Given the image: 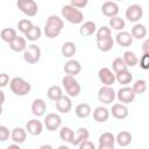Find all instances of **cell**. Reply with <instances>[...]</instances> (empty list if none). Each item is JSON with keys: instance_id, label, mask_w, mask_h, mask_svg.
<instances>
[{"instance_id": "16", "label": "cell", "mask_w": 149, "mask_h": 149, "mask_svg": "<svg viewBox=\"0 0 149 149\" xmlns=\"http://www.w3.org/2000/svg\"><path fill=\"white\" fill-rule=\"evenodd\" d=\"M47 111V104L42 98H37L31 104V112L35 116H42L44 115Z\"/></svg>"}, {"instance_id": "5", "label": "cell", "mask_w": 149, "mask_h": 149, "mask_svg": "<svg viewBox=\"0 0 149 149\" xmlns=\"http://www.w3.org/2000/svg\"><path fill=\"white\" fill-rule=\"evenodd\" d=\"M16 6L27 16H35L38 12V6L34 0H19Z\"/></svg>"}, {"instance_id": "6", "label": "cell", "mask_w": 149, "mask_h": 149, "mask_svg": "<svg viewBox=\"0 0 149 149\" xmlns=\"http://www.w3.org/2000/svg\"><path fill=\"white\" fill-rule=\"evenodd\" d=\"M41 58V49L36 44H30L23 51V59L28 64H35Z\"/></svg>"}, {"instance_id": "40", "label": "cell", "mask_w": 149, "mask_h": 149, "mask_svg": "<svg viewBox=\"0 0 149 149\" xmlns=\"http://www.w3.org/2000/svg\"><path fill=\"white\" fill-rule=\"evenodd\" d=\"M97 40H104V38H107V37H111L112 36V31H111V28L107 27V26H102L100 27L98 30H97Z\"/></svg>"}, {"instance_id": "46", "label": "cell", "mask_w": 149, "mask_h": 149, "mask_svg": "<svg viewBox=\"0 0 149 149\" xmlns=\"http://www.w3.org/2000/svg\"><path fill=\"white\" fill-rule=\"evenodd\" d=\"M142 51L143 54H149V38H147L142 44Z\"/></svg>"}, {"instance_id": "38", "label": "cell", "mask_w": 149, "mask_h": 149, "mask_svg": "<svg viewBox=\"0 0 149 149\" xmlns=\"http://www.w3.org/2000/svg\"><path fill=\"white\" fill-rule=\"evenodd\" d=\"M133 91L135 94H142L147 91V81L144 79H137L133 84Z\"/></svg>"}, {"instance_id": "45", "label": "cell", "mask_w": 149, "mask_h": 149, "mask_svg": "<svg viewBox=\"0 0 149 149\" xmlns=\"http://www.w3.org/2000/svg\"><path fill=\"white\" fill-rule=\"evenodd\" d=\"M78 149H95V146H94L93 142L86 140V141H84V142H81L79 144V148Z\"/></svg>"}, {"instance_id": "28", "label": "cell", "mask_w": 149, "mask_h": 149, "mask_svg": "<svg viewBox=\"0 0 149 149\" xmlns=\"http://www.w3.org/2000/svg\"><path fill=\"white\" fill-rule=\"evenodd\" d=\"M76 51H77V47H76V44H74L73 42H71V41H68V42H65V43L62 45V55H63L64 57H66V58H70V57L74 56Z\"/></svg>"}, {"instance_id": "9", "label": "cell", "mask_w": 149, "mask_h": 149, "mask_svg": "<svg viewBox=\"0 0 149 149\" xmlns=\"http://www.w3.org/2000/svg\"><path fill=\"white\" fill-rule=\"evenodd\" d=\"M62 125V119L57 113H49L44 118V126L48 130L55 132L58 128H61Z\"/></svg>"}, {"instance_id": "33", "label": "cell", "mask_w": 149, "mask_h": 149, "mask_svg": "<svg viewBox=\"0 0 149 149\" xmlns=\"http://www.w3.org/2000/svg\"><path fill=\"white\" fill-rule=\"evenodd\" d=\"M115 142V136L109 132L102 133L99 136V146H114Z\"/></svg>"}, {"instance_id": "11", "label": "cell", "mask_w": 149, "mask_h": 149, "mask_svg": "<svg viewBox=\"0 0 149 149\" xmlns=\"http://www.w3.org/2000/svg\"><path fill=\"white\" fill-rule=\"evenodd\" d=\"M143 15V9L140 5H130L126 9V19L130 22H137Z\"/></svg>"}, {"instance_id": "19", "label": "cell", "mask_w": 149, "mask_h": 149, "mask_svg": "<svg viewBox=\"0 0 149 149\" xmlns=\"http://www.w3.org/2000/svg\"><path fill=\"white\" fill-rule=\"evenodd\" d=\"M10 137H12V140H13L14 143L21 144V143H23V142L26 141V139H27V130H24V129L21 128V127H15V128L12 130V133H10Z\"/></svg>"}, {"instance_id": "31", "label": "cell", "mask_w": 149, "mask_h": 149, "mask_svg": "<svg viewBox=\"0 0 149 149\" xmlns=\"http://www.w3.org/2000/svg\"><path fill=\"white\" fill-rule=\"evenodd\" d=\"M122 59H123V62L126 63V65H127V66H130V68H132V66H135V65L139 63L137 56L135 55V52H133V51H130V50L125 51Z\"/></svg>"}, {"instance_id": "26", "label": "cell", "mask_w": 149, "mask_h": 149, "mask_svg": "<svg viewBox=\"0 0 149 149\" xmlns=\"http://www.w3.org/2000/svg\"><path fill=\"white\" fill-rule=\"evenodd\" d=\"M113 45H114V40L112 36L104 38V40H97V47L102 52H107V51L112 50Z\"/></svg>"}, {"instance_id": "20", "label": "cell", "mask_w": 149, "mask_h": 149, "mask_svg": "<svg viewBox=\"0 0 149 149\" xmlns=\"http://www.w3.org/2000/svg\"><path fill=\"white\" fill-rule=\"evenodd\" d=\"M108 118H109V111L106 107L98 106V107L94 108V111H93V119L97 122H105V121L108 120Z\"/></svg>"}, {"instance_id": "1", "label": "cell", "mask_w": 149, "mask_h": 149, "mask_svg": "<svg viewBox=\"0 0 149 149\" xmlns=\"http://www.w3.org/2000/svg\"><path fill=\"white\" fill-rule=\"evenodd\" d=\"M64 28V21L57 15H50L47 19L45 26H44V34L49 38H55L57 37L62 29Z\"/></svg>"}, {"instance_id": "49", "label": "cell", "mask_w": 149, "mask_h": 149, "mask_svg": "<svg viewBox=\"0 0 149 149\" xmlns=\"http://www.w3.org/2000/svg\"><path fill=\"white\" fill-rule=\"evenodd\" d=\"M98 149H114V146H99Z\"/></svg>"}, {"instance_id": "13", "label": "cell", "mask_w": 149, "mask_h": 149, "mask_svg": "<svg viewBox=\"0 0 149 149\" xmlns=\"http://www.w3.org/2000/svg\"><path fill=\"white\" fill-rule=\"evenodd\" d=\"M26 130L28 132V134L33 135V136H37L42 133L43 130V125L40 120L37 119H31L27 122L26 125Z\"/></svg>"}, {"instance_id": "32", "label": "cell", "mask_w": 149, "mask_h": 149, "mask_svg": "<svg viewBox=\"0 0 149 149\" xmlns=\"http://www.w3.org/2000/svg\"><path fill=\"white\" fill-rule=\"evenodd\" d=\"M115 78H116V81L119 84L127 85L133 80V74L128 70H126V71H121L119 73H115Z\"/></svg>"}, {"instance_id": "27", "label": "cell", "mask_w": 149, "mask_h": 149, "mask_svg": "<svg viewBox=\"0 0 149 149\" xmlns=\"http://www.w3.org/2000/svg\"><path fill=\"white\" fill-rule=\"evenodd\" d=\"M91 106L88 104H79L76 106V109H74V113L78 118L80 119H85L87 116L91 115Z\"/></svg>"}, {"instance_id": "25", "label": "cell", "mask_w": 149, "mask_h": 149, "mask_svg": "<svg viewBox=\"0 0 149 149\" xmlns=\"http://www.w3.org/2000/svg\"><path fill=\"white\" fill-rule=\"evenodd\" d=\"M47 95H48V98H49L50 100L57 102L64 94H63V91H62V88H61L59 86L54 85V86H50V87L48 88V91H47Z\"/></svg>"}, {"instance_id": "3", "label": "cell", "mask_w": 149, "mask_h": 149, "mask_svg": "<svg viewBox=\"0 0 149 149\" xmlns=\"http://www.w3.org/2000/svg\"><path fill=\"white\" fill-rule=\"evenodd\" d=\"M9 88H10V91L15 95L22 97V95H26V94H28L30 92L31 86L23 78H21V77H14L13 79H10Z\"/></svg>"}, {"instance_id": "29", "label": "cell", "mask_w": 149, "mask_h": 149, "mask_svg": "<svg viewBox=\"0 0 149 149\" xmlns=\"http://www.w3.org/2000/svg\"><path fill=\"white\" fill-rule=\"evenodd\" d=\"M130 34H132L133 38L141 40V38L146 37V35H147V28L143 24H141V23H136V24L133 26Z\"/></svg>"}, {"instance_id": "8", "label": "cell", "mask_w": 149, "mask_h": 149, "mask_svg": "<svg viewBox=\"0 0 149 149\" xmlns=\"http://www.w3.org/2000/svg\"><path fill=\"white\" fill-rule=\"evenodd\" d=\"M135 92L133 91V87H129V86H123L121 87L118 93H116V98L119 99V101L123 105L126 104H130L134 101L135 99Z\"/></svg>"}, {"instance_id": "4", "label": "cell", "mask_w": 149, "mask_h": 149, "mask_svg": "<svg viewBox=\"0 0 149 149\" xmlns=\"http://www.w3.org/2000/svg\"><path fill=\"white\" fill-rule=\"evenodd\" d=\"M62 84H63V87H64V90L69 97H77L80 93L81 87L74 77L68 76V74L64 76L62 79Z\"/></svg>"}, {"instance_id": "23", "label": "cell", "mask_w": 149, "mask_h": 149, "mask_svg": "<svg viewBox=\"0 0 149 149\" xmlns=\"http://www.w3.org/2000/svg\"><path fill=\"white\" fill-rule=\"evenodd\" d=\"M88 136H90V133L86 128H79L76 133H74V136H73V140H72V144L73 146H79L81 142L88 140Z\"/></svg>"}, {"instance_id": "7", "label": "cell", "mask_w": 149, "mask_h": 149, "mask_svg": "<svg viewBox=\"0 0 149 149\" xmlns=\"http://www.w3.org/2000/svg\"><path fill=\"white\" fill-rule=\"evenodd\" d=\"M115 97H116V93L112 86H101L98 91V99L102 104H106V105L112 104Z\"/></svg>"}, {"instance_id": "41", "label": "cell", "mask_w": 149, "mask_h": 149, "mask_svg": "<svg viewBox=\"0 0 149 149\" xmlns=\"http://www.w3.org/2000/svg\"><path fill=\"white\" fill-rule=\"evenodd\" d=\"M140 66L143 70H149V54H143L140 58Z\"/></svg>"}, {"instance_id": "18", "label": "cell", "mask_w": 149, "mask_h": 149, "mask_svg": "<svg viewBox=\"0 0 149 149\" xmlns=\"http://www.w3.org/2000/svg\"><path fill=\"white\" fill-rule=\"evenodd\" d=\"M115 41L120 47H129L133 43V36L128 31H119L115 36Z\"/></svg>"}, {"instance_id": "2", "label": "cell", "mask_w": 149, "mask_h": 149, "mask_svg": "<svg viewBox=\"0 0 149 149\" xmlns=\"http://www.w3.org/2000/svg\"><path fill=\"white\" fill-rule=\"evenodd\" d=\"M62 16L68 22L73 23V24L81 23L83 20H84V14L81 13V10L78 9V8H74L70 3L63 6V8H62Z\"/></svg>"}, {"instance_id": "17", "label": "cell", "mask_w": 149, "mask_h": 149, "mask_svg": "<svg viewBox=\"0 0 149 149\" xmlns=\"http://www.w3.org/2000/svg\"><path fill=\"white\" fill-rule=\"evenodd\" d=\"M71 108H72V101H71L70 97H68V95H63L56 102V109L58 112H61V113L66 114V113H69L71 111Z\"/></svg>"}, {"instance_id": "43", "label": "cell", "mask_w": 149, "mask_h": 149, "mask_svg": "<svg viewBox=\"0 0 149 149\" xmlns=\"http://www.w3.org/2000/svg\"><path fill=\"white\" fill-rule=\"evenodd\" d=\"M70 5L73 6L74 8L80 9V8H84L87 5V0H71Z\"/></svg>"}, {"instance_id": "39", "label": "cell", "mask_w": 149, "mask_h": 149, "mask_svg": "<svg viewBox=\"0 0 149 149\" xmlns=\"http://www.w3.org/2000/svg\"><path fill=\"white\" fill-rule=\"evenodd\" d=\"M41 35H42L41 28H40L38 26H34V27L31 28V30H30L28 34H26V37H27V40H29V41H37V40L41 37Z\"/></svg>"}, {"instance_id": "35", "label": "cell", "mask_w": 149, "mask_h": 149, "mask_svg": "<svg viewBox=\"0 0 149 149\" xmlns=\"http://www.w3.org/2000/svg\"><path fill=\"white\" fill-rule=\"evenodd\" d=\"M127 68L128 66L126 65V63L123 62V59L121 57H116L112 63V70H113L114 73H119L121 71H126V70H128Z\"/></svg>"}, {"instance_id": "42", "label": "cell", "mask_w": 149, "mask_h": 149, "mask_svg": "<svg viewBox=\"0 0 149 149\" xmlns=\"http://www.w3.org/2000/svg\"><path fill=\"white\" fill-rule=\"evenodd\" d=\"M9 139V129L6 126H0V141L5 142Z\"/></svg>"}, {"instance_id": "34", "label": "cell", "mask_w": 149, "mask_h": 149, "mask_svg": "<svg viewBox=\"0 0 149 149\" xmlns=\"http://www.w3.org/2000/svg\"><path fill=\"white\" fill-rule=\"evenodd\" d=\"M73 136H74V132L71 128H69V127H62L61 128V130H59V137H61L62 141L71 143L72 140H73Z\"/></svg>"}, {"instance_id": "47", "label": "cell", "mask_w": 149, "mask_h": 149, "mask_svg": "<svg viewBox=\"0 0 149 149\" xmlns=\"http://www.w3.org/2000/svg\"><path fill=\"white\" fill-rule=\"evenodd\" d=\"M6 149H21L20 148V146L19 144H16V143H13V144H9Z\"/></svg>"}, {"instance_id": "10", "label": "cell", "mask_w": 149, "mask_h": 149, "mask_svg": "<svg viewBox=\"0 0 149 149\" xmlns=\"http://www.w3.org/2000/svg\"><path fill=\"white\" fill-rule=\"evenodd\" d=\"M98 77L100 79V81L104 84V86H112L116 78H115V73L109 70L108 68H101L98 72Z\"/></svg>"}, {"instance_id": "51", "label": "cell", "mask_w": 149, "mask_h": 149, "mask_svg": "<svg viewBox=\"0 0 149 149\" xmlns=\"http://www.w3.org/2000/svg\"><path fill=\"white\" fill-rule=\"evenodd\" d=\"M57 149H70L69 147H66V146H59Z\"/></svg>"}, {"instance_id": "44", "label": "cell", "mask_w": 149, "mask_h": 149, "mask_svg": "<svg viewBox=\"0 0 149 149\" xmlns=\"http://www.w3.org/2000/svg\"><path fill=\"white\" fill-rule=\"evenodd\" d=\"M8 83H10V81H9V76H8L7 73L2 72V73L0 74V87L7 86Z\"/></svg>"}, {"instance_id": "21", "label": "cell", "mask_w": 149, "mask_h": 149, "mask_svg": "<svg viewBox=\"0 0 149 149\" xmlns=\"http://www.w3.org/2000/svg\"><path fill=\"white\" fill-rule=\"evenodd\" d=\"M95 30H97L95 23H94L93 21H86V22H84V23L80 26V28H79V34H80L81 36L86 37V36L93 35V34L95 33Z\"/></svg>"}, {"instance_id": "30", "label": "cell", "mask_w": 149, "mask_h": 149, "mask_svg": "<svg viewBox=\"0 0 149 149\" xmlns=\"http://www.w3.org/2000/svg\"><path fill=\"white\" fill-rule=\"evenodd\" d=\"M0 36H1V40L3 42H7V43H10L13 42L17 35H16V30L13 29V28H3L0 33Z\"/></svg>"}, {"instance_id": "48", "label": "cell", "mask_w": 149, "mask_h": 149, "mask_svg": "<svg viewBox=\"0 0 149 149\" xmlns=\"http://www.w3.org/2000/svg\"><path fill=\"white\" fill-rule=\"evenodd\" d=\"M38 149H54V148H52V146H50V144H42Z\"/></svg>"}, {"instance_id": "24", "label": "cell", "mask_w": 149, "mask_h": 149, "mask_svg": "<svg viewBox=\"0 0 149 149\" xmlns=\"http://www.w3.org/2000/svg\"><path fill=\"white\" fill-rule=\"evenodd\" d=\"M9 48L15 51V52H21V51H24L27 49V42H26V38L24 37H21V36H17L13 42L9 43Z\"/></svg>"}, {"instance_id": "15", "label": "cell", "mask_w": 149, "mask_h": 149, "mask_svg": "<svg viewBox=\"0 0 149 149\" xmlns=\"http://www.w3.org/2000/svg\"><path fill=\"white\" fill-rule=\"evenodd\" d=\"M111 112H112V115H113L115 119H118V120L126 119V118L128 116V113H129L127 106L123 105V104H114V105L112 106Z\"/></svg>"}, {"instance_id": "12", "label": "cell", "mask_w": 149, "mask_h": 149, "mask_svg": "<svg viewBox=\"0 0 149 149\" xmlns=\"http://www.w3.org/2000/svg\"><path fill=\"white\" fill-rule=\"evenodd\" d=\"M101 12L105 16L112 19V17H115L118 16L119 14V6L116 2L114 1H105L101 6Z\"/></svg>"}, {"instance_id": "36", "label": "cell", "mask_w": 149, "mask_h": 149, "mask_svg": "<svg viewBox=\"0 0 149 149\" xmlns=\"http://www.w3.org/2000/svg\"><path fill=\"white\" fill-rule=\"evenodd\" d=\"M33 27H34L33 22H31L30 20H28V19H22V20H20V21L17 22V29H19L21 33H23L24 35L28 34V33L31 30Z\"/></svg>"}, {"instance_id": "22", "label": "cell", "mask_w": 149, "mask_h": 149, "mask_svg": "<svg viewBox=\"0 0 149 149\" xmlns=\"http://www.w3.org/2000/svg\"><path fill=\"white\" fill-rule=\"evenodd\" d=\"M132 140H133V136L127 130H121L116 135V137H115V141H116V143L120 147H127V146H129L132 143Z\"/></svg>"}, {"instance_id": "37", "label": "cell", "mask_w": 149, "mask_h": 149, "mask_svg": "<svg viewBox=\"0 0 149 149\" xmlns=\"http://www.w3.org/2000/svg\"><path fill=\"white\" fill-rule=\"evenodd\" d=\"M126 23H125V20L119 17V16H115V17H112L109 19V27L114 30H121L125 28Z\"/></svg>"}, {"instance_id": "14", "label": "cell", "mask_w": 149, "mask_h": 149, "mask_svg": "<svg viewBox=\"0 0 149 149\" xmlns=\"http://www.w3.org/2000/svg\"><path fill=\"white\" fill-rule=\"evenodd\" d=\"M81 71V65L78 61L76 59H70L64 64V72L68 76H72L74 77L76 74H78Z\"/></svg>"}, {"instance_id": "50", "label": "cell", "mask_w": 149, "mask_h": 149, "mask_svg": "<svg viewBox=\"0 0 149 149\" xmlns=\"http://www.w3.org/2000/svg\"><path fill=\"white\" fill-rule=\"evenodd\" d=\"M0 97H1V105H3V102H5V93H3V91H0Z\"/></svg>"}]
</instances>
